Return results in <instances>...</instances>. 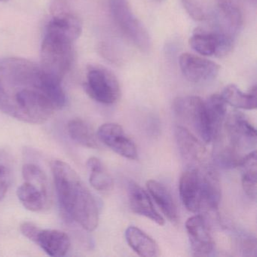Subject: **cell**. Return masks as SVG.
Returning a JSON list of instances; mask_svg holds the SVG:
<instances>
[{
	"mask_svg": "<svg viewBox=\"0 0 257 257\" xmlns=\"http://www.w3.org/2000/svg\"><path fill=\"white\" fill-rule=\"evenodd\" d=\"M242 252L244 255H255L256 241L252 237H246L242 242Z\"/></svg>",
	"mask_w": 257,
	"mask_h": 257,
	"instance_id": "cell-29",
	"label": "cell"
},
{
	"mask_svg": "<svg viewBox=\"0 0 257 257\" xmlns=\"http://www.w3.org/2000/svg\"><path fill=\"white\" fill-rule=\"evenodd\" d=\"M84 88L91 98L103 104H113L121 96L119 82L115 75L96 64L88 66Z\"/></svg>",
	"mask_w": 257,
	"mask_h": 257,
	"instance_id": "cell-7",
	"label": "cell"
},
{
	"mask_svg": "<svg viewBox=\"0 0 257 257\" xmlns=\"http://www.w3.org/2000/svg\"><path fill=\"white\" fill-rule=\"evenodd\" d=\"M129 204L134 213L145 216L159 225H165V219L156 210L150 195L135 182L127 186Z\"/></svg>",
	"mask_w": 257,
	"mask_h": 257,
	"instance_id": "cell-16",
	"label": "cell"
},
{
	"mask_svg": "<svg viewBox=\"0 0 257 257\" xmlns=\"http://www.w3.org/2000/svg\"><path fill=\"white\" fill-rule=\"evenodd\" d=\"M124 234L130 247L141 256L153 257L159 255L160 249L157 243L138 227L129 226Z\"/></svg>",
	"mask_w": 257,
	"mask_h": 257,
	"instance_id": "cell-19",
	"label": "cell"
},
{
	"mask_svg": "<svg viewBox=\"0 0 257 257\" xmlns=\"http://www.w3.org/2000/svg\"><path fill=\"white\" fill-rule=\"evenodd\" d=\"M256 85L244 93L237 85L231 84L227 85L220 94L227 104L237 109L252 110L256 108Z\"/></svg>",
	"mask_w": 257,
	"mask_h": 257,
	"instance_id": "cell-21",
	"label": "cell"
},
{
	"mask_svg": "<svg viewBox=\"0 0 257 257\" xmlns=\"http://www.w3.org/2000/svg\"><path fill=\"white\" fill-rule=\"evenodd\" d=\"M58 201L64 213L84 229L92 231L99 222L97 203L77 173L64 161L51 163Z\"/></svg>",
	"mask_w": 257,
	"mask_h": 257,
	"instance_id": "cell-1",
	"label": "cell"
},
{
	"mask_svg": "<svg viewBox=\"0 0 257 257\" xmlns=\"http://www.w3.org/2000/svg\"><path fill=\"white\" fill-rule=\"evenodd\" d=\"M97 135L99 141L119 156L130 160L138 159V150L135 142L119 124L115 123L103 124L99 127Z\"/></svg>",
	"mask_w": 257,
	"mask_h": 257,
	"instance_id": "cell-12",
	"label": "cell"
},
{
	"mask_svg": "<svg viewBox=\"0 0 257 257\" xmlns=\"http://www.w3.org/2000/svg\"><path fill=\"white\" fill-rule=\"evenodd\" d=\"M180 198L189 211H201V183L200 168H188L179 183Z\"/></svg>",
	"mask_w": 257,
	"mask_h": 257,
	"instance_id": "cell-14",
	"label": "cell"
},
{
	"mask_svg": "<svg viewBox=\"0 0 257 257\" xmlns=\"http://www.w3.org/2000/svg\"><path fill=\"white\" fill-rule=\"evenodd\" d=\"M234 35L224 31H209L197 28L189 39L191 47L203 56L218 58L228 55L233 48Z\"/></svg>",
	"mask_w": 257,
	"mask_h": 257,
	"instance_id": "cell-8",
	"label": "cell"
},
{
	"mask_svg": "<svg viewBox=\"0 0 257 257\" xmlns=\"http://www.w3.org/2000/svg\"><path fill=\"white\" fill-rule=\"evenodd\" d=\"M52 19L46 32L55 33L75 42L82 32L80 19L72 12L65 0H53L50 7Z\"/></svg>",
	"mask_w": 257,
	"mask_h": 257,
	"instance_id": "cell-9",
	"label": "cell"
},
{
	"mask_svg": "<svg viewBox=\"0 0 257 257\" xmlns=\"http://www.w3.org/2000/svg\"><path fill=\"white\" fill-rule=\"evenodd\" d=\"M216 4L225 31L234 35L243 25L241 0H216Z\"/></svg>",
	"mask_w": 257,
	"mask_h": 257,
	"instance_id": "cell-18",
	"label": "cell"
},
{
	"mask_svg": "<svg viewBox=\"0 0 257 257\" xmlns=\"http://www.w3.org/2000/svg\"><path fill=\"white\" fill-rule=\"evenodd\" d=\"M20 230L25 237L35 242L40 228L33 222H25L21 225Z\"/></svg>",
	"mask_w": 257,
	"mask_h": 257,
	"instance_id": "cell-28",
	"label": "cell"
},
{
	"mask_svg": "<svg viewBox=\"0 0 257 257\" xmlns=\"http://www.w3.org/2000/svg\"><path fill=\"white\" fill-rule=\"evenodd\" d=\"M179 64L184 77L193 83L210 82L216 79L220 70L216 63L190 53L182 54Z\"/></svg>",
	"mask_w": 257,
	"mask_h": 257,
	"instance_id": "cell-11",
	"label": "cell"
},
{
	"mask_svg": "<svg viewBox=\"0 0 257 257\" xmlns=\"http://www.w3.org/2000/svg\"><path fill=\"white\" fill-rule=\"evenodd\" d=\"M188 14L196 21H205L209 18V10L204 0H182Z\"/></svg>",
	"mask_w": 257,
	"mask_h": 257,
	"instance_id": "cell-27",
	"label": "cell"
},
{
	"mask_svg": "<svg viewBox=\"0 0 257 257\" xmlns=\"http://www.w3.org/2000/svg\"><path fill=\"white\" fill-rule=\"evenodd\" d=\"M191 249L194 255L208 256L214 250V242L205 219L201 215L189 218L186 222Z\"/></svg>",
	"mask_w": 257,
	"mask_h": 257,
	"instance_id": "cell-13",
	"label": "cell"
},
{
	"mask_svg": "<svg viewBox=\"0 0 257 257\" xmlns=\"http://www.w3.org/2000/svg\"><path fill=\"white\" fill-rule=\"evenodd\" d=\"M87 168L89 171L90 184L100 192L109 191L113 186V180L100 159L91 157L87 161Z\"/></svg>",
	"mask_w": 257,
	"mask_h": 257,
	"instance_id": "cell-25",
	"label": "cell"
},
{
	"mask_svg": "<svg viewBox=\"0 0 257 257\" xmlns=\"http://www.w3.org/2000/svg\"><path fill=\"white\" fill-rule=\"evenodd\" d=\"M24 182L17 190L21 203L28 210L40 212L49 209L52 202V189L44 171L34 164L22 168Z\"/></svg>",
	"mask_w": 257,
	"mask_h": 257,
	"instance_id": "cell-4",
	"label": "cell"
},
{
	"mask_svg": "<svg viewBox=\"0 0 257 257\" xmlns=\"http://www.w3.org/2000/svg\"><path fill=\"white\" fill-rule=\"evenodd\" d=\"M239 168L241 170L243 192L251 199L255 200L257 194L256 152L252 150L242 159Z\"/></svg>",
	"mask_w": 257,
	"mask_h": 257,
	"instance_id": "cell-23",
	"label": "cell"
},
{
	"mask_svg": "<svg viewBox=\"0 0 257 257\" xmlns=\"http://www.w3.org/2000/svg\"><path fill=\"white\" fill-rule=\"evenodd\" d=\"M173 110L183 122L190 125L206 144L213 141V135L209 125L205 103L197 96L177 97L173 103Z\"/></svg>",
	"mask_w": 257,
	"mask_h": 257,
	"instance_id": "cell-6",
	"label": "cell"
},
{
	"mask_svg": "<svg viewBox=\"0 0 257 257\" xmlns=\"http://www.w3.org/2000/svg\"><path fill=\"white\" fill-rule=\"evenodd\" d=\"M34 243L51 256H64L71 246L70 237L64 231L57 229H42Z\"/></svg>",
	"mask_w": 257,
	"mask_h": 257,
	"instance_id": "cell-17",
	"label": "cell"
},
{
	"mask_svg": "<svg viewBox=\"0 0 257 257\" xmlns=\"http://www.w3.org/2000/svg\"><path fill=\"white\" fill-rule=\"evenodd\" d=\"M201 183V210H217L222 196L220 180L216 170L211 167L200 168Z\"/></svg>",
	"mask_w": 257,
	"mask_h": 257,
	"instance_id": "cell-15",
	"label": "cell"
},
{
	"mask_svg": "<svg viewBox=\"0 0 257 257\" xmlns=\"http://www.w3.org/2000/svg\"><path fill=\"white\" fill-rule=\"evenodd\" d=\"M73 43L64 36L46 32L40 53L43 71L62 81L73 64Z\"/></svg>",
	"mask_w": 257,
	"mask_h": 257,
	"instance_id": "cell-3",
	"label": "cell"
},
{
	"mask_svg": "<svg viewBox=\"0 0 257 257\" xmlns=\"http://www.w3.org/2000/svg\"><path fill=\"white\" fill-rule=\"evenodd\" d=\"M147 187L149 193L153 197L164 215L171 222H177L178 221V212L171 192L163 184L154 180L147 181Z\"/></svg>",
	"mask_w": 257,
	"mask_h": 257,
	"instance_id": "cell-20",
	"label": "cell"
},
{
	"mask_svg": "<svg viewBox=\"0 0 257 257\" xmlns=\"http://www.w3.org/2000/svg\"><path fill=\"white\" fill-rule=\"evenodd\" d=\"M108 6L114 23L123 35L140 50L148 52L151 49V37L132 11L128 0H108Z\"/></svg>",
	"mask_w": 257,
	"mask_h": 257,
	"instance_id": "cell-5",
	"label": "cell"
},
{
	"mask_svg": "<svg viewBox=\"0 0 257 257\" xmlns=\"http://www.w3.org/2000/svg\"><path fill=\"white\" fill-rule=\"evenodd\" d=\"M174 134L179 152L189 168H200L207 165V149L192 132L184 126L177 125Z\"/></svg>",
	"mask_w": 257,
	"mask_h": 257,
	"instance_id": "cell-10",
	"label": "cell"
},
{
	"mask_svg": "<svg viewBox=\"0 0 257 257\" xmlns=\"http://www.w3.org/2000/svg\"><path fill=\"white\" fill-rule=\"evenodd\" d=\"M205 103L206 112L209 125L213 135V141L215 137L222 128V124L227 116V103L221 94H214L210 96Z\"/></svg>",
	"mask_w": 257,
	"mask_h": 257,
	"instance_id": "cell-24",
	"label": "cell"
},
{
	"mask_svg": "<svg viewBox=\"0 0 257 257\" xmlns=\"http://www.w3.org/2000/svg\"><path fill=\"white\" fill-rule=\"evenodd\" d=\"M9 1H10V0H0V2L2 3H7L9 2Z\"/></svg>",
	"mask_w": 257,
	"mask_h": 257,
	"instance_id": "cell-30",
	"label": "cell"
},
{
	"mask_svg": "<svg viewBox=\"0 0 257 257\" xmlns=\"http://www.w3.org/2000/svg\"><path fill=\"white\" fill-rule=\"evenodd\" d=\"M70 138L79 145L90 149L99 147V139L91 124L82 118L70 120L67 124Z\"/></svg>",
	"mask_w": 257,
	"mask_h": 257,
	"instance_id": "cell-22",
	"label": "cell"
},
{
	"mask_svg": "<svg viewBox=\"0 0 257 257\" xmlns=\"http://www.w3.org/2000/svg\"><path fill=\"white\" fill-rule=\"evenodd\" d=\"M213 141L216 164L223 168H237L242 159L255 148L256 132L243 113L234 111L227 115Z\"/></svg>",
	"mask_w": 257,
	"mask_h": 257,
	"instance_id": "cell-2",
	"label": "cell"
},
{
	"mask_svg": "<svg viewBox=\"0 0 257 257\" xmlns=\"http://www.w3.org/2000/svg\"><path fill=\"white\" fill-rule=\"evenodd\" d=\"M13 159L8 150L0 148V201L6 196L13 182Z\"/></svg>",
	"mask_w": 257,
	"mask_h": 257,
	"instance_id": "cell-26",
	"label": "cell"
}]
</instances>
